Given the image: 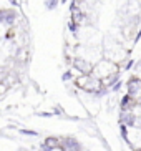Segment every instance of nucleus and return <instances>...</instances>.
Returning a JSON list of instances; mask_svg holds the SVG:
<instances>
[{
    "mask_svg": "<svg viewBox=\"0 0 141 151\" xmlns=\"http://www.w3.org/2000/svg\"><path fill=\"white\" fill-rule=\"evenodd\" d=\"M119 133L124 141H129V128H126L124 124H119Z\"/></svg>",
    "mask_w": 141,
    "mask_h": 151,
    "instance_id": "11",
    "label": "nucleus"
},
{
    "mask_svg": "<svg viewBox=\"0 0 141 151\" xmlns=\"http://www.w3.org/2000/svg\"><path fill=\"white\" fill-rule=\"evenodd\" d=\"M73 78V75H71V71H65V75H63V81H68Z\"/></svg>",
    "mask_w": 141,
    "mask_h": 151,
    "instance_id": "16",
    "label": "nucleus"
},
{
    "mask_svg": "<svg viewBox=\"0 0 141 151\" xmlns=\"http://www.w3.org/2000/svg\"><path fill=\"white\" fill-rule=\"evenodd\" d=\"M126 86H128V91H126V95H129L131 98H135L138 101V105H140V96H141V80L138 78V76H131L128 80V83H126Z\"/></svg>",
    "mask_w": 141,
    "mask_h": 151,
    "instance_id": "3",
    "label": "nucleus"
},
{
    "mask_svg": "<svg viewBox=\"0 0 141 151\" xmlns=\"http://www.w3.org/2000/svg\"><path fill=\"white\" fill-rule=\"evenodd\" d=\"M91 73L96 76V78H100V80H105V78L115 75V73H119V71H118V67H116L113 62H100L98 65L93 67Z\"/></svg>",
    "mask_w": 141,
    "mask_h": 151,
    "instance_id": "2",
    "label": "nucleus"
},
{
    "mask_svg": "<svg viewBox=\"0 0 141 151\" xmlns=\"http://www.w3.org/2000/svg\"><path fill=\"white\" fill-rule=\"evenodd\" d=\"M133 65H135V62H133V60H128V63L124 65V68H126V70H129V68H131Z\"/></svg>",
    "mask_w": 141,
    "mask_h": 151,
    "instance_id": "19",
    "label": "nucleus"
},
{
    "mask_svg": "<svg viewBox=\"0 0 141 151\" xmlns=\"http://www.w3.org/2000/svg\"><path fill=\"white\" fill-rule=\"evenodd\" d=\"M62 151H85V148L81 146V143L73 136H66L62 138V146H60Z\"/></svg>",
    "mask_w": 141,
    "mask_h": 151,
    "instance_id": "4",
    "label": "nucleus"
},
{
    "mask_svg": "<svg viewBox=\"0 0 141 151\" xmlns=\"http://www.w3.org/2000/svg\"><path fill=\"white\" fill-rule=\"evenodd\" d=\"M71 63H73V67H75L81 75H90L93 71V65H90V63L86 62V60H83V58H73Z\"/></svg>",
    "mask_w": 141,
    "mask_h": 151,
    "instance_id": "8",
    "label": "nucleus"
},
{
    "mask_svg": "<svg viewBox=\"0 0 141 151\" xmlns=\"http://www.w3.org/2000/svg\"><path fill=\"white\" fill-rule=\"evenodd\" d=\"M55 113H57V115H63L65 111H63V110H62V108H60V106H55Z\"/></svg>",
    "mask_w": 141,
    "mask_h": 151,
    "instance_id": "20",
    "label": "nucleus"
},
{
    "mask_svg": "<svg viewBox=\"0 0 141 151\" xmlns=\"http://www.w3.org/2000/svg\"><path fill=\"white\" fill-rule=\"evenodd\" d=\"M71 20H73L75 23H78V25H81V23L85 22V14L80 9L71 10Z\"/></svg>",
    "mask_w": 141,
    "mask_h": 151,
    "instance_id": "10",
    "label": "nucleus"
},
{
    "mask_svg": "<svg viewBox=\"0 0 141 151\" xmlns=\"http://www.w3.org/2000/svg\"><path fill=\"white\" fill-rule=\"evenodd\" d=\"M18 131H20L22 134H27V136H37V134H38V133L35 131V129H25V128H20Z\"/></svg>",
    "mask_w": 141,
    "mask_h": 151,
    "instance_id": "13",
    "label": "nucleus"
},
{
    "mask_svg": "<svg viewBox=\"0 0 141 151\" xmlns=\"http://www.w3.org/2000/svg\"><path fill=\"white\" fill-rule=\"evenodd\" d=\"M75 83H76L78 88L85 90V91H88V93H95V91H98V90L103 88L101 80L96 78L93 73H90V75H80L78 78H76Z\"/></svg>",
    "mask_w": 141,
    "mask_h": 151,
    "instance_id": "1",
    "label": "nucleus"
},
{
    "mask_svg": "<svg viewBox=\"0 0 141 151\" xmlns=\"http://www.w3.org/2000/svg\"><path fill=\"white\" fill-rule=\"evenodd\" d=\"M121 85H123V83H121V80H119L118 83H115L113 86H111V88H110V91H118V90L121 88Z\"/></svg>",
    "mask_w": 141,
    "mask_h": 151,
    "instance_id": "15",
    "label": "nucleus"
},
{
    "mask_svg": "<svg viewBox=\"0 0 141 151\" xmlns=\"http://www.w3.org/2000/svg\"><path fill=\"white\" fill-rule=\"evenodd\" d=\"M68 28H70V32L76 33V32H78V23H75L73 20H70V22H68Z\"/></svg>",
    "mask_w": 141,
    "mask_h": 151,
    "instance_id": "14",
    "label": "nucleus"
},
{
    "mask_svg": "<svg viewBox=\"0 0 141 151\" xmlns=\"http://www.w3.org/2000/svg\"><path fill=\"white\" fill-rule=\"evenodd\" d=\"M136 106H138V101L135 98H131L129 95H124V96L121 98V101H119V108H121V111H124V113L133 111V108H136Z\"/></svg>",
    "mask_w": 141,
    "mask_h": 151,
    "instance_id": "9",
    "label": "nucleus"
},
{
    "mask_svg": "<svg viewBox=\"0 0 141 151\" xmlns=\"http://www.w3.org/2000/svg\"><path fill=\"white\" fill-rule=\"evenodd\" d=\"M85 151H90V150H85Z\"/></svg>",
    "mask_w": 141,
    "mask_h": 151,
    "instance_id": "21",
    "label": "nucleus"
},
{
    "mask_svg": "<svg viewBox=\"0 0 141 151\" xmlns=\"http://www.w3.org/2000/svg\"><path fill=\"white\" fill-rule=\"evenodd\" d=\"M18 14L13 9H0V23L4 25H13Z\"/></svg>",
    "mask_w": 141,
    "mask_h": 151,
    "instance_id": "6",
    "label": "nucleus"
},
{
    "mask_svg": "<svg viewBox=\"0 0 141 151\" xmlns=\"http://www.w3.org/2000/svg\"><path fill=\"white\" fill-rule=\"evenodd\" d=\"M38 116H42V118H50V116H53V115L48 113V111H42V113H38Z\"/></svg>",
    "mask_w": 141,
    "mask_h": 151,
    "instance_id": "17",
    "label": "nucleus"
},
{
    "mask_svg": "<svg viewBox=\"0 0 141 151\" xmlns=\"http://www.w3.org/2000/svg\"><path fill=\"white\" fill-rule=\"evenodd\" d=\"M60 0H45V7H47V10H53L57 9V5Z\"/></svg>",
    "mask_w": 141,
    "mask_h": 151,
    "instance_id": "12",
    "label": "nucleus"
},
{
    "mask_svg": "<svg viewBox=\"0 0 141 151\" xmlns=\"http://www.w3.org/2000/svg\"><path fill=\"white\" fill-rule=\"evenodd\" d=\"M7 88H9V86H7L5 83H0V95L5 93V91H7Z\"/></svg>",
    "mask_w": 141,
    "mask_h": 151,
    "instance_id": "18",
    "label": "nucleus"
},
{
    "mask_svg": "<svg viewBox=\"0 0 141 151\" xmlns=\"http://www.w3.org/2000/svg\"><path fill=\"white\" fill-rule=\"evenodd\" d=\"M62 146V138L58 136H47L42 143V151H55Z\"/></svg>",
    "mask_w": 141,
    "mask_h": 151,
    "instance_id": "5",
    "label": "nucleus"
},
{
    "mask_svg": "<svg viewBox=\"0 0 141 151\" xmlns=\"http://www.w3.org/2000/svg\"><path fill=\"white\" fill-rule=\"evenodd\" d=\"M136 123H138V116L133 111H128V113L121 111V115H119V124H124L126 128H135Z\"/></svg>",
    "mask_w": 141,
    "mask_h": 151,
    "instance_id": "7",
    "label": "nucleus"
}]
</instances>
